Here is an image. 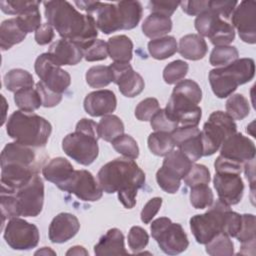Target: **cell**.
I'll list each match as a JSON object with an SVG mask.
<instances>
[{
  "label": "cell",
  "mask_w": 256,
  "mask_h": 256,
  "mask_svg": "<svg viewBox=\"0 0 256 256\" xmlns=\"http://www.w3.org/2000/svg\"><path fill=\"white\" fill-rule=\"evenodd\" d=\"M45 17L63 39L78 44L82 50L94 42L98 36L95 18L78 12L67 1H46Z\"/></svg>",
  "instance_id": "obj_1"
},
{
  "label": "cell",
  "mask_w": 256,
  "mask_h": 256,
  "mask_svg": "<svg viewBox=\"0 0 256 256\" xmlns=\"http://www.w3.org/2000/svg\"><path fill=\"white\" fill-rule=\"evenodd\" d=\"M97 178L103 192H117L119 201L128 209L135 206L137 191L145 182L142 169L134 160L125 157L116 158L103 165Z\"/></svg>",
  "instance_id": "obj_2"
},
{
  "label": "cell",
  "mask_w": 256,
  "mask_h": 256,
  "mask_svg": "<svg viewBox=\"0 0 256 256\" xmlns=\"http://www.w3.org/2000/svg\"><path fill=\"white\" fill-rule=\"evenodd\" d=\"M81 10L96 16L97 28L104 34L135 28L142 16L143 7L139 1L103 3L99 1H75Z\"/></svg>",
  "instance_id": "obj_3"
},
{
  "label": "cell",
  "mask_w": 256,
  "mask_h": 256,
  "mask_svg": "<svg viewBox=\"0 0 256 256\" xmlns=\"http://www.w3.org/2000/svg\"><path fill=\"white\" fill-rule=\"evenodd\" d=\"M43 203L44 184L38 174L14 192H0L2 220L19 216L36 217L41 213Z\"/></svg>",
  "instance_id": "obj_4"
},
{
  "label": "cell",
  "mask_w": 256,
  "mask_h": 256,
  "mask_svg": "<svg viewBox=\"0 0 256 256\" xmlns=\"http://www.w3.org/2000/svg\"><path fill=\"white\" fill-rule=\"evenodd\" d=\"M6 132L16 142L38 148L48 142L52 126L48 120L33 112L17 110L9 116Z\"/></svg>",
  "instance_id": "obj_5"
},
{
  "label": "cell",
  "mask_w": 256,
  "mask_h": 256,
  "mask_svg": "<svg viewBox=\"0 0 256 256\" xmlns=\"http://www.w3.org/2000/svg\"><path fill=\"white\" fill-rule=\"evenodd\" d=\"M98 124L87 118L81 119L75 131L68 134L62 140V149L77 163L88 166L98 157Z\"/></svg>",
  "instance_id": "obj_6"
},
{
  "label": "cell",
  "mask_w": 256,
  "mask_h": 256,
  "mask_svg": "<svg viewBox=\"0 0 256 256\" xmlns=\"http://www.w3.org/2000/svg\"><path fill=\"white\" fill-rule=\"evenodd\" d=\"M255 63L251 58L237 59L231 64L212 69L209 72V82L213 93L218 98L229 97L239 85L253 79Z\"/></svg>",
  "instance_id": "obj_7"
},
{
  "label": "cell",
  "mask_w": 256,
  "mask_h": 256,
  "mask_svg": "<svg viewBox=\"0 0 256 256\" xmlns=\"http://www.w3.org/2000/svg\"><path fill=\"white\" fill-rule=\"evenodd\" d=\"M230 206L217 200L213 202L208 211L203 214H197L190 219V229L200 244H206L219 233L225 234L227 217Z\"/></svg>",
  "instance_id": "obj_8"
},
{
  "label": "cell",
  "mask_w": 256,
  "mask_h": 256,
  "mask_svg": "<svg viewBox=\"0 0 256 256\" xmlns=\"http://www.w3.org/2000/svg\"><path fill=\"white\" fill-rule=\"evenodd\" d=\"M236 132L237 125L226 112L214 111L211 113L200 133L203 156L213 155L220 149L222 143Z\"/></svg>",
  "instance_id": "obj_9"
},
{
  "label": "cell",
  "mask_w": 256,
  "mask_h": 256,
  "mask_svg": "<svg viewBox=\"0 0 256 256\" xmlns=\"http://www.w3.org/2000/svg\"><path fill=\"white\" fill-rule=\"evenodd\" d=\"M150 230L158 246L168 255L180 254L189 245L188 237L183 227L178 223H173L167 217H160L154 220Z\"/></svg>",
  "instance_id": "obj_10"
},
{
  "label": "cell",
  "mask_w": 256,
  "mask_h": 256,
  "mask_svg": "<svg viewBox=\"0 0 256 256\" xmlns=\"http://www.w3.org/2000/svg\"><path fill=\"white\" fill-rule=\"evenodd\" d=\"M5 242L14 250H30L38 245V228L19 217L11 218L4 229Z\"/></svg>",
  "instance_id": "obj_11"
},
{
  "label": "cell",
  "mask_w": 256,
  "mask_h": 256,
  "mask_svg": "<svg viewBox=\"0 0 256 256\" xmlns=\"http://www.w3.org/2000/svg\"><path fill=\"white\" fill-rule=\"evenodd\" d=\"M35 72L49 89L62 94L71 83L69 73L57 65L48 53L39 55L34 64Z\"/></svg>",
  "instance_id": "obj_12"
},
{
  "label": "cell",
  "mask_w": 256,
  "mask_h": 256,
  "mask_svg": "<svg viewBox=\"0 0 256 256\" xmlns=\"http://www.w3.org/2000/svg\"><path fill=\"white\" fill-rule=\"evenodd\" d=\"M232 26L238 31L241 40L248 44L256 43V3L241 1L231 15Z\"/></svg>",
  "instance_id": "obj_13"
},
{
  "label": "cell",
  "mask_w": 256,
  "mask_h": 256,
  "mask_svg": "<svg viewBox=\"0 0 256 256\" xmlns=\"http://www.w3.org/2000/svg\"><path fill=\"white\" fill-rule=\"evenodd\" d=\"M112 73V82L117 84L119 91L125 97L133 98L139 95L145 83L142 76L135 72L129 63L113 62L109 65Z\"/></svg>",
  "instance_id": "obj_14"
},
{
  "label": "cell",
  "mask_w": 256,
  "mask_h": 256,
  "mask_svg": "<svg viewBox=\"0 0 256 256\" xmlns=\"http://www.w3.org/2000/svg\"><path fill=\"white\" fill-rule=\"evenodd\" d=\"M64 191L74 194L83 201L94 202L102 197L103 190L91 172L87 170H75L67 183Z\"/></svg>",
  "instance_id": "obj_15"
},
{
  "label": "cell",
  "mask_w": 256,
  "mask_h": 256,
  "mask_svg": "<svg viewBox=\"0 0 256 256\" xmlns=\"http://www.w3.org/2000/svg\"><path fill=\"white\" fill-rule=\"evenodd\" d=\"M165 111L180 126H197L202 116V110L197 104L174 93L171 94Z\"/></svg>",
  "instance_id": "obj_16"
},
{
  "label": "cell",
  "mask_w": 256,
  "mask_h": 256,
  "mask_svg": "<svg viewBox=\"0 0 256 256\" xmlns=\"http://www.w3.org/2000/svg\"><path fill=\"white\" fill-rule=\"evenodd\" d=\"M219 200L231 206L239 203L243 197L244 183L239 174L215 173L213 179Z\"/></svg>",
  "instance_id": "obj_17"
},
{
  "label": "cell",
  "mask_w": 256,
  "mask_h": 256,
  "mask_svg": "<svg viewBox=\"0 0 256 256\" xmlns=\"http://www.w3.org/2000/svg\"><path fill=\"white\" fill-rule=\"evenodd\" d=\"M255 145L241 133L229 136L220 147V155L228 159L245 164L247 161L255 159Z\"/></svg>",
  "instance_id": "obj_18"
},
{
  "label": "cell",
  "mask_w": 256,
  "mask_h": 256,
  "mask_svg": "<svg viewBox=\"0 0 256 256\" xmlns=\"http://www.w3.org/2000/svg\"><path fill=\"white\" fill-rule=\"evenodd\" d=\"M80 229L78 218L71 213H60L50 223L48 235L52 243H64L73 238Z\"/></svg>",
  "instance_id": "obj_19"
},
{
  "label": "cell",
  "mask_w": 256,
  "mask_h": 256,
  "mask_svg": "<svg viewBox=\"0 0 256 256\" xmlns=\"http://www.w3.org/2000/svg\"><path fill=\"white\" fill-rule=\"evenodd\" d=\"M1 166L5 165H18L31 168H38L36 163V153L33 147L18 143L11 142L6 144L0 156Z\"/></svg>",
  "instance_id": "obj_20"
},
{
  "label": "cell",
  "mask_w": 256,
  "mask_h": 256,
  "mask_svg": "<svg viewBox=\"0 0 256 256\" xmlns=\"http://www.w3.org/2000/svg\"><path fill=\"white\" fill-rule=\"evenodd\" d=\"M116 106V96L113 91L108 89L93 91L87 94L84 99V109L93 117H103L111 114Z\"/></svg>",
  "instance_id": "obj_21"
},
{
  "label": "cell",
  "mask_w": 256,
  "mask_h": 256,
  "mask_svg": "<svg viewBox=\"0 0 256 256\" xmlns=\"http://www.w3.org/2000/svg\"><path fill=\"white\" fill-rule=\"evenodd\" d=\"M47 53L59 66L76 65L83 58L81 47L75 42L63 38L53 42Z\"/></svg>",
  "instance_id": "obj_22"
},
{
  "label": "cell",
  "mask_w": 256,
  "mask_h": 256,
  "mask_svg": "<svg viewBox=\"0 0 256 256\" xmlns=\"http://www.w3.org/2000/svg\"><path fill=\"white\" fill-rule=\"evenodd\" d=\"M74 172L75 169L72 164L63 157L52 158L42 168L44 178L63 191Z\"/></svg>",
  "instance_id": "obj_23"
},
{
  "label": "cell",
  "mask_w": 256,
  "mask_h": 256,
  "mask_svg": "<svg viewBox=\"0 0 256 256\" xmlns=\"http://www.w3.org/2000/svg\"><path fill=\"white\" fill-rule=\"evenodd\" d=\"M97 256L104 255H126L128 252L124 246V235L117 228L109 229L94 246Z\"/></svg>",
  "instance_id": "obj_24"
},
{
  "label": "cell",
  "mask_w": 256,
  "mask_h": 256,
  "mask_svg": "<svg viewBox=\"0 0 256 256\" xmlns=\"http://www.w3.org/2000/svg\"><path fill=\"white\" fill-rule=\"evenodd\" d=\"M206 41L199 34H187L179 40L178 52L188 60H200L207 53Z\"/></svg>",
  "instance_id": "obj_25"
},
{
  "label": "cell",
  "mask_w": 256,
  "mask_h": 256,
  "mask_svg": "<svg viewBox=\"0 0 256 256\" xmlns=\"http://www.w3.org/2000/svg\"><path fill=\"white\" fill-rule=\"evenodd\" d=\"M242 223L236 238L241 242V250L239 254L242 255H254L255 254V240H256V228H255V216L253 214H243Z\"/></svg>",
  "instance_id": "obj_26"
},
{
  "label": "cell",
  "mask_w": 256,
  "mask_h": 256,
  "mask_svg": "<svg viewBox=\"0 0 256 256\" xmlns=\"http://www.w3.org/2000/svg\"><path fill=\"white\" fill-rule=\"evenodd\" d=\"M108 55L114 62L129 63L132 59L133 43L126 35H116L107 42Z\"/></svg>",
  "instance_id": "obj_27"
},
{
  "label": "cell",
  "mask_w": 256,
  "mask_h": 256,
  "mask_svg": "<svg viewBox=\"0 0 256 256\" xmlns=\"http://www.w3.org/2000/svg\"><path fill=\"white\" fill-rule=\"evenodd\" d=\"M172 29V21L169 17L151 13L142 24V32L151 39L166 36Z\"/></svg>",
  "instance_id": "obj_28"
},
{
  "label": "cell",
  "mask_w": 256,
  "mask_h": 256,
  "mask_svg": "<svg viewBox=\"0 0 256 256\" xmlns=\"http://www.w3.org/2000/svg\"><path fill=\"white\" fill-rule=\"evenodd\" d=\"M26 33L19 27L16 18L4 20L0 26V45L2 51L9 50L12 46L21 43Z\"/></svg>",
  "instance_id": "obj_29"
},
{
  "label": "cell",
  "mask_w": 256,
  "mask_h": 256,
  "mask_svg": "<svg viewBox=\"0 0 256 256\" xmlns=\"http://www.w3.org/2000/svg\"><path fill=\"white\" fill-rule=\"evenodd\" d=\"M148 51L154 59L164 60L178 51V44L173 36H164L149 41Z\"/></svg>",
  "instance_id": "obj_30"
},
{
  "label": "cell",
  "mask_w": 256,
  "mask_h": 256,
  "mask_svg": "<svg viewBox=\"0 0 256 256\" xmlns=\"http://www.w3.org/2000/svg\"><path fill=\"white\" fill-rule=\"evenodd\" d=\"M98 133L99 137L103 140L112 142L114 139L124 134V124L116 115H105L98 123Z\"/></svg>",
  "instance_id": "obj_31"
},
{
  "label": "cell",
  "mask_w": 256,
  "mask_h": 256,
  "mask_svg": "<svg viewBox=\"0 0 256 256\" xmlns=\"http://www.w3.org/2000/svg\"><path fill=\"white\" fill-rule=\"evenodd\" d=\"M4 85L7 90L17 92L26 88H33L34 79L32 74L20 68L11 69L4 76Z\"/></svg>",
  "instance_id": "obj_32"
},
{
  "label": "cell",
  "mask_w": 256,
  "mask_h": 256,
  "mask_svg": "<svg viewBox=\"0 0 256 256\" xmlns=\"http://www.w3.org/2000/svg\"><path fill=\"white\" fill-rule=\"evenodd\" d=\"M208 38L215 46L229 45L235 38L234 27L227 20L219 17L216 20Z\"/></svg>",
  "instance_id": "obj_33"
},
{
  "label": "cell",
  "mask_w": 256,
  "mask_h": 256,
  "mask_svg": "<svg viewBox=\"0 0 256 256\" xmlns=\"http://www.w3.org/2000/svg\"><path fill=\"white\" fill-rule=\"evenodd\" d=\"M148 148L157 156H166L172 150H174L175 142L171 133L155 131L148 137Z\"/></svg>",
  "instance_id": "obj_34"
},
{
  "label": "cell",
  "mask_w": 256,
  "mask_h": 256,
  "mask_svg": "<svg viewBox=\"0 0 256 256\" xmlns=\"http://www.w3.org/2000/svg\"><path fill=\"white\" fill-rule=\"evenodd\" d=\"M192 164L193 162L178 149L172 150L165 156L162 166L168 168L183 179L190 170Z\"/></svg>",
  "instance_id": "obj_35"
},
{
  "label": "cell",
  "mask_w": 256,
  "mask_h": 256,
  "mask_svg": "<svg viewBox=\"0 0 256 256\" xmlns=\"http://www.w3.org/2000/svg\"><path fill=\"white\" fill-rule=\"evenodd\" d=\"M40 2L37 1L36 4L29 7L16 17V21L23 32L31 33L36 32V30L42 25L41 24V14L39 10Z\"/></svg>",
  "instance_id": "obj_36"
},
{
  "label": "cell",
  "mask_w": 256,
  "mask_h": 256,
  "mask_svg": "<svg viewBox=\"0 0 256 256\" xmlns=\"http://www.w3.org/2000/svg\"><path fill=\"white\" fill-rule=\"evenodd\" d=\"M14 101L20 110L27 112H33L42 106L40 95L33 88H26L15 92Z\"/></svg>",
  "instance_id": "obj_37"
},
{
  "label": "cell",
  "mask_w": 256,
  "mask_h": 256,
  "mask_svg": "<svg viewBox=\"0 0 256 256\" xmlns=\"http://www.w3.org/2000/svg\"><path fill=\"white\" fill-rule=\"evenodd\" d=\"M206 252L211 256H231L234 254V244L230 237L219 233L205 244Z\"/></svg>",
  "instance_id": "obj_38"
},
{
  "label": "cell",
  "mask_w": 256,
  "mask_h": 256,
  "mask_svg": "<svg viewBox=\"0 0 256 256\" xmlns=\"http://www.w3.org/2000/svg\"><path fill=\"white\" fill-rule=\"evenodd\" d=\"M238 56L239 52L234 46H215L211 51L209 62L212 66L220 68L231 64L238 59Z\"/></svg>",
  "instance_id": "obj_39"
},
{
  "label": "cell",
  "mask_w": 256,
  "mask_h": 256,
  "mask_svg": "<svg viewBox=\"0 0 256 256\" xmlns=\"http://www.w3.org/2000/svg\"><path fill=\"white\" fill-rule=\"evenodd\" d=\"M248 100L242 94H231L226 101V113L233 120H242L249 115Z\"/></svg>",
  "instance_id": "obj_40"
},
{
  "label": "cell",
  "mask_w": 256,
  "mask_h": 256,
  "mask_svg": "<svg viewBox=\"0 0 256 256\" xmlns=\"http://www.w3.org/2000/svg\"><path fill=\"white\" fill-rule=\"evenodd\" d=\"M85 78L90 87L103 88L112 82V73L109 66L97 65L87 70Z\"/></svg>",
  "instance_id": "obj_41"
},
{
  "label": "cell",
  "mask_w": 256,
  "mask_h": 256,
  "mask_svg": "<svg viewBox=\"0 0 256 256\" xmlns=\"http://www.w3.org/2000/svg\"><path fill=\"white\" fill-rule=\"evenodd\" d=\"M214 202V195L208 184H201L191 187L190 203L196 209L210 207Z\"/></svg>",
  "instance_id": "obj_42"
},
{
  "label": "cell",
  "mask_w": 256,
  "mask_h": 256,
  "mask_svg": "<svg viewBox=\"0 0 256 256\" xmlns=\"http://www.w3.org/2000/svg\"><path fill=\"white\" fill-rule=\"evenodd\" d=\"M112 146L119 154L123 155L125 158L137 159L139 156V147L136 140L127 134H122L112 142Z\"/></svg>",
  "instance_id": "obj_43"
},
{
  "label": "cell",
  "mask_w": 256,
  "mask_h": 256,
  "mask_svg": "<svg viewBox=\"0 0 256 256\" xmlns=\"http://www.w3.org/2000/svg\"><path fill=\"white\" fill-rule=\"evenodd\" d=\"M181 180L177 174L164 166H161L156 173V181L159 187L169 194H174L179 190Z\"/></svg>",
  "instance_id": "obj_44"
},
{
  "label": "cell",
  "mask_w": 256,
  "mask_h": 256,
  "mask_svg": "<svg viewBox=\"0 0 256 256\" xmlns=\"http://www.w3.org/2000/svg\"><path fill=\"white\" fill-rule=\"evenodd\" d=\"M172 93L181 95L197 105L202 99V90L200 86L191 79H185L178 82L173 88Z\"/></svg>",
  "instance_id": "obj_45"
},
{
  "label": "cell",
  "mask_w": 256,
  "mask_h": 256,
  "mask_svg": "<svg viewBox=\"0 0 256 256\" xmlns=\"http://www.w3.org/2000/svg\"><path fill=\"white\" fill-rule=\"evenodd\" d=\"M188 64L183 60L170 62L163 70V79L167 84H177L182 81L188 72Z\"/></svg>",
  "instance_id": "obj_46"
},
{
  "label": "cell",
  "mask_w": 256,
  "mask_h": 256,
  "mask_svg": "<svg viewBox=\"0 0 256 256\" xmlns=\"http://www.w3.org/2000/svg\"><path fill=\"white\" fill-rule=\"evenodd\" d=\"M150 125L154 131L167 133H172L179 127V124L168 115L165 109H159L153 115L150 119Z\"/></svg>",
  "instance_id": "obj_47"
},
{
  "label": "cell",
  "mask_w": 256,
  "mask_h": 256,
  "mask_svg": "<svg viewBox=\"0 0 256 256\" xmlns=\"http://www.w3.org/2000/svg\"><path fill=\"white\" fill-rule=\"evenodd\" d=\"M200 133L184 140L177 146L178 149L192 162H196L203 156V146Z\"/></svg>",
  "instance_id": "obj_48"
},
{
  "label": "cell",
  "mask_w": 256,
  "mask_h": 256,
  "mask_svg": "<svg viewBox=\"0 0 256 256\" xmlns=\"http://www.w3.org/2000/svg\"><path fill=\"white\" fill-rule=\"evenodd\" d=\"M210 171L209 169L202 164H192L190 170L183 178L185 184L189 187L208 184L210 182Z\"/></svg>",
  "instance_id": "obj_49"
},
{
  "label": "cell",
  "mask_w": 256,
  "mask_h": 256,
  "mask_svg": "<svg viewBox=\"0 0 256 256\" xmlns=\"http://www.w3.org/2000/svg\"><path fill=\"white\" fill-rule=\"evenodd\" d=\"M149 242L148 233L139 226L131 227L128 233V245L133 253H139Z\"/></svg>",
  "instance_id": "obj_50"
},
{
  "label": "cell",
  "mask_w": 256,
  "mask_h": 256,
  "mask_svg": "<svg viewBox=\"0 0 256 256\" xmlns=\"http://www.w3.org/2000/svg\"><path fill=\"white\" fill-rule=\"evenodd\" d=\"M108 56L107 42L102 39H96L87 48L83 50V57L86 61H101L105 60Z\"/></svg>",
  "instance_id": "obj_51"
},
{
  "label": "cell",
  "mask_w": 256,
  "mask_h": 256,
  "mask_svg": "<svg viewBox=\"0 0 256 256\" xmlns=\"http://www.w3.org/2000/svg\"><path fill=\"white\" fill-rule=\"evenodd\" d=\"M220 16L217 13L210 9L198 15L195 19V28L198 31L199 35L208 37L216 20Z\"/></svg>",
  "instance_id": "obj_52"
},
{
  "label": "cell",
  "mask_w": 256,
  "mask_h": 256,
  "mask_svg": "<svg viewBox=\"0 0 256 256\" xmlns=\"http://www.w3.org/2000/svg\"><path fill=\"white\" fill-rule=\"evenodd\" d=\"M160 109L159 102L156 98H146L139 102L135 108V116L140 121H150L153 115Z\"/></svg>",
  "instance_id": "obj_53"
},
{
  "label": "cell",
  "mask_w": 256,
  "mask_h": 256,
  "mask_svg": "<svg viewBox=\"0 0 256 256\" xmlns=\"http://www.w3.org/2000/svg\"><path fill=\"white\" fill-rule=\"evenodd\" d=\"M37 92L40 95L41 101H42V106L46 108H51L56 105H58L61 100H62V94L57 93L51 89H49L44 83L39 81L36 83V88Z\"/></svg>",
  "instance_id": "obj_54"
},
{
  "label": "cell",
  "mask_w": 256,
  "mask_h": 256,
  "mask_svg": "<svg viewBox=\"0 0 256 256\" xmlns=\"http://www.w3.org/2000/svg\"><path fill=\"white\" fill-rule=\"evenodd\" d=\"M243 166L244 164L228 159L221 155H219L214 162L216 173H231L240 175L243 170Z\"/></svg>",
  "instance_id": "obj_55"
},
{
  "label": "cell",
  "mask_w": 256,
  "mask_h": 256,
  "mask_svg": "<svg viewBox=\"0 0 256 256\" xmlns=\"http://www.w3.org/2000/svg\"><path fill=\"white\" fill-rule=\"evenodd\" d=\"M37 1L24 0H2L0 1L1 10L9 15H19L29 7L36 4Z\"/></svg>",
  "instance_id": "obj_56"
},
{
  "label": "cell",
  "mask_w": 256,
  "mask_h": 256,
  "mask_svg": "<svg viewBox=\"0 0 256 256\" xmlns=\"http://www.w3.org/2000/svg\"><path fill=\"white\" fill-rule=\"evenodd\" d=\"M237 4V1L209 0V9L217 13L221 18L227 20L231 17Z\"/></svg>",
  "instance_id": "obj_57"
},
{
  "label": "cell",
  "mask_w": 256,
  "mask_h": 256,
  "mask_svg": "<svg viewBox=\"0 0 256 256\" xmlns=\"http://www.w3.org/2000/svg\"><path fill=\"white\" fill-rule=\"evenodd\" d=\"M179 5L180 2L176 1H150L148 3V9L151 11V13L170 18Z\"/></svg>",
  "instance_id": "obj_58"
},
{
  "label": "cell",
  "mask_w": 256,
  "mask_h": 256,
  "mask_svg": "<svg viewBox=\"0 0 256 256\" xmlns=\"http://www.w3.org/2000/svg\"><path fill=\"white\" fill-rule=\"evenodd\" d=\"M162 205V198L154 197L151 198L143 207L141 211V221L145 224H148L152 221L154 216L158 213Z\"/></svg>",
  "instance_id": "obj_59"
},
{
  "label": "cell",
  "mask_w": 256,
  "mask_h": 256,
  "mask_svg": "<svg viewBox=\"0 0 256 256\" xmlns=\"http://www.w3.org/2000/svg\"><path fill=\"white\" fill-rule=\"evenodd\" d=\"M183 12L190 16H198L201 13L209 10L208 0H192L180 2Z\"/></svg>",
  "instance_id": "obj_60"
},
{
  "label": "cell",
  "mask_w": 256,
  "mask_h": 256,
  "mask_svg": "<svg viewBox=\"0 0 256 256\" xmlns=\"http://www.w3.org/2000/svg\"><path fill=\"white\" fill-rule=\"evenodd\" d=\"M54 28L48 24L43 23L35 32V41L39 45H46L51 43L54 39Z\"/></svg>",
  "instance_id": "obj_61"
},
{
  "label": "cell",
  "mask_w": 256,
  "mask_h": 256,
  "mask_svg": "<svg viewBox=\"0 0 256 256\" xmlns=\"http://www.w3.org/2000/svg\"><path fill=\"white\" fill-rule=\"evenodd\" d=\"M244 173L246 175V178L250 182V187L252 193H254V184H255V159H252L250 161H247L244 166Z\"/></svg>",
  "instance_id": "obj_62"
},
{
  "label": "cell",
  "mask_w": 256,
  "mask_h": 256,
  "mask_svg": "<svg viewBox=\"0 0 256 256\" xmlns=\"http://www.w3.org/2000/svg\"><path fill=\"white\" fill-rule=\"evenodd\" d=\"M66 255H88V251L82 246H73L66 252Z\"/></svg>",
  "instance_id": "obj_63"
},
{
  "label": "cell",
  "mask_w": 256,
  "mask_h": 256,
  "mask_svg": "<svg viewBox=\"0 0 256 256\" xmlns=\"http://www.w3.org/2000/svg\"><path fill=\"white\" fill-rule=\"evenodd\" d=\"M35 255H56V252L53 251L50 247H43L36 251Z\"/></svg>",
  "instance_id": "obj_64"
}]
</instances>
